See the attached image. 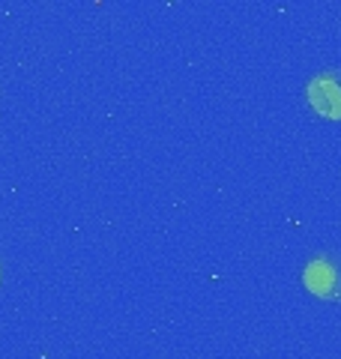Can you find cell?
I'll return each mask as SVG.
<instances>
[{"mask_svg":"<svg viewBox=\"0 0 341 359\" xmlns=\"http://www.w3.org/2000/svg\"><path fill=\"white\" fill-rule=\"evenodd\" d=\"M302 282L321 299H341V255L338 252H321L314 255L302 269Z\"/></svg>","mask_w":341,"mask_h":359,"instance_id":"obj_1","label":"cell"},{"mask_svg":"<svg viewBox=\"0 0 341 359\" xmlns=\"http://www.w3.org/2000/svg\"><path fill=\"white\" fill-rule=\"evenodd\" d=\"M309 102L317 114L341 117V72H323L312 78L309 84Z\"/></svg>","mask_w":341,"mask_h":359,"instance_id":"obj_2","label":"cell"}]
</instances>
